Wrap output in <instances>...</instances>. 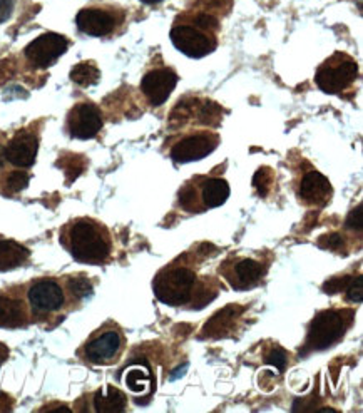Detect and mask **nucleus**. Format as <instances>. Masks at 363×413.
I'll return each instance as SVG.
<instances>
[{"mask_svg":"<svg viewBox=\"0 0 363 413\" xmlns=\"http://www.w3.org/2000/svg\"><path fill=\"white\" fill-rule=\"evenodd\" d=\"M358 76L357 62L347 57L345 54L337 52L332 59H328L320 69H318L315 81L327 94H340L348 89Z\"/></svg>","mask_w":363,"mask_h":413,"instance_id":"nucleus-5","label":"nucleus"},{"mask_svg":"<svg viewBox=\"0 0 363 413\" xmlns=\"http://www.w3.org/2000/svg\"><path fill=\"white\" fill-rule=\"evenodd\" d=\"M76 22L82 32L94 37L108 36L114 27V19L99 9H84L77 14Z\"/></svg>","mask_w":363,"mask_h":413,"instance_id":"nucleus-16","label":"nucleus"},{"mask_svg":"<svg viewBox=\"0 0 363 413\" xmlns=\"http://www.w3.org/2000/svg\"><path fill=\"white\" fill-rule=\"evenodd\" d=\"M352 315L345 312H337V310H327V312L318 313L310 323L307 335V348L312 352H322V350L330 348L347 332L350 325Z\"/></svg>","mask_w":363,"mask_h":413,"instance_id":"nucleus-4","label":"nucleus"},{"mask_svg":"<svg viewBox=\"0 0 363 413\" xmlns=\"http://www.w3.org/2000/svg\"><path fill=\"white\" fill-rule=\"evenodd\" d=\"M7 357H9V350H7V347H6V345L0 343V363L6 362Z\"/></svg>","mask_w":363,"mask_h":413,"instance_id":"nucleus-32","label":"nucleus"},{"mask_svg":"<svg viewBox=\"0 0 363 413\" xmlns=\"http://www.w3.org/2000/svg\"><path fill=\"white\" fill-rule=\"evenodd\" d=\"M149 380H151V377H149V370L146 368L139 367V365H134L131 367L128 372H126V387L129 388L131 392L134 393H139V392H146L148 390V385H149Z\"/></svg>","mask_w":363,"mask_h":413,"instance_id":"nucleus-22","label":"nucleus"},{"mask_svg":"<svg viewBox=\"0 0 363 413\" xmlns=\"http://www.w3.org/2000/svg\"><path fill=\"white\" fill-rule=\"evenodd\" d=\"M67 286H69L71 293L74 295L76 298H87V296L93 293V286H91V283L86 278H81V276L71 278L67 281Z\"/></svg>","mask_w":363,"mask_h":413,"instance_id":"nucleus-24","label":"nucleus"},{"mask_svg":"<svg viewBox=\"0 0 363 413\" xmlns=\"http://www.w3.org/2000/svg\"><path fill=\"white\" fill-rule=\"evenodd\" d=\"M141 2H144V4H158V2H161V0H141Z\"/></svg>","mask_w":363,"mask_h":413,"instance_id":"nucleus-34","label":"nucleus"},{"mask_svg":"<svg viewBox=\"0 0 363 413\" xmlns=\"http://www.w3.org/2000/svg\"><path fill=\"white\" fill-rule=\"evenodd\" d=\"M37 138L29 133H19L7 148H4L6 159L17 168H31L37 158Z\"/></svg>","mask_w":363,"mask_h":413,"instance_id":"nucleus-14","label":"nucleus"},{"mask_svg":"<svg viewBox=\"0 0 363 413\" xmlns=\"http://www.w3.org/2000/svg\"><path fill=\"white\" fill-rule=\"evenodd\" d=\"M4 159H6V154H4V148H2V146H0V168H2Z\"/></svg>","mask_w":363,"mask_h":413,"instance_id":"nucleus-33","label":"nucleus"},{"mask_svg":"<svg viewBox=\"0 0 363 413\" xmlns=\"http://www.w3.org/2000/svg\"><path fill=\"white\" fill-rule=\"evenodd\" d=\"M300 198L312 206H325L328 199L332 198V184L323 174L317 171H310L303 176L300 184Z\"/></svg>","mask_w":363,"mask_h":413,"instance_id":"nucleus-15","label":"nucleus"},{"mask_svg":"<svg viewBox=\"0 0 363 413\" xmlns=\"http://www.w3.org/2000/svg\"><path fill=\"white\" fill-rule=\"evenodd\" d=\"M273 183V171L270 168H261L258 169V173L255 174L253 179V186L258 189L260 196H266L268 194V189Z\"/></svg>","mask_w":363,"mask_h":413,"instance_id":"nucleus-23","label":"nucleus"},{"mask_svg":"<svg viewBox=\"0 0 363 413\" xmlns=\"http://www.w3.org/2000/svg\"><path fill=\"white\" fill-rule=\"evenodd\" d=\"M27 300L32 310L39 315H47L62 308L66 303L64 290L54 280H41L27 291Z\"/></svg>","mask_w":363,"mask_h":413,"instance_id":"nucleus-8","label":"nucleus"},{"mask_svg":"<svg viewBox=\"0 0 363 413\" xmlns=\"http://www.w3.org/2000/svg\"><path fill=\"white\" fill-rule=\"evenodd\" d=\"M29 186V176L26 173L22 171H16V173H11V176L7 178V188L11 189V191H22V189H26Z\"/></svg>","mask_w":363,"mask_h":413,"instance_id":"nucleus-27","label":"nucleus"},{"mask_svg":"<svg viewBox=\"0 0 363 413\" xmlns=\"http://www.w3.org/2000/svg\"><path fill=\"white\" fill-rule=\"evenodd\" d=\"M14 0H0V22H6L11 17Z\"/></svg>","mask_w":363,"mask_h":413,"instance_id":"nucleus-31","label":"nucleus"},{"mask_svg":"<svg viewBox=\"0 0 363 413\" xmlns=\"http://www.w3.org/2000/svg\"><path fill=\"white\" fill-rule=\"evenodd\" d=\"M198 188H200V191L186 184L179 191V204L185 211L201 213L213 210V208L225 204L230 198V184L221 178L201 179V184Z\"/></svg>","mask_w":363,"mask_h":413,"instance_id":"nucleus-3","label":"nucleus"},{"mask_svg":"<svg viewBox=\"0 0 363 413\" xmlns=\"http://www.w3.org/2000/svg\"><path fill=\"white\" fill-rule=\"evenodd\" d=\"M67 39L59 36V34L47 32L44 36L37 37L26 47V56L31 61L32 66L46 69L54 64L59 57L67 51Z\"/></svg>","mask_w":363,"mask_h":413,"instance_id":"nucleus-7","label":"nucleus"},{"mask_svg":"<svg viewBox=\"0 0 363 413\" xmlns=\"http://www.w3.org/2000/svg\"><path fill=\"white\" fill-rule=\"evenodd\" d=\"M196 26L200 29H216L218 27V21L210 14H200V16H196Z\"/></svg>","mask_w":363,"mask_h":413,"instance_id":"nucleus-30","label":"nucleus"},{"mask_svg":"<svg viewBox=\"0 0 363 413\" xmlns=\"http://www.w3.org/2000/svg\"><path fill=\"white\" fill-rule=\"evenodd\" d=\"M348 281H350V276H343L340 280H330L328 283L323 285V290L327 291V293H340L347 288Z\"/></svg>","mask_w":363,"mask_h":413,"instance_id":"nucleus-29","label":"nucleus"},{"mask_svg":"<svg viewBox=\"0 0 363 413\" xmlns=\"http://www.w3.org/2000/svg\"><path fill=\"white\" fill-rule=\"evenodd\" d=\"M67 126L72 138L93 139L103 128V118L99 109L93 104H77L69 113Z\"/></svg>","mask_w":363,"mask_h":413,"instance_id":"nucleus-11","label":"nucleus"},{"mask_svg":"<svg viewBox=\"0 0 363 413\" xmlns=\"http://www.w3.org/2000/svg\"><path fill=\"white\" fill-rule=\"evenodd\" d=\"M94 410L99 413L124 412L128 407V398L119 388L104 387L94 393Z\"/></svg>","mask_w":363,"mask_h":413,"instance_id":"nucleus-18","label":"nucleus"},{"mask_svg":"<svg viewBox=\"0 0 363 413\" xmlns=\"http://www.w3.org/2000/svg\"><path fill=\"white\" fill-rule=\"evenodd\" d=\"M99 77L101 72L98 66L93 64V62H81V64L74 66V69L71 71V79L74 81L77 86L82 87L98 84Z\"/></svg>","mask_w":363,"mask_h":413,"instance_id":"nucleus-21","label":"nucleus"},{"mask_svg":"<svg viewBox=\"0 0 363 413\" xmlns=\"http://www.w3.org/2000/svg\"><path fill=\"white\" fill-rule=\"evenodd\" d=\"M241 313H243L241 306H226L225 310L218 312L215 317L206 323V327L203 328V335H205V337H221V335H226L235 327L236 320L240 318Z\"/></svg>","mask_w":363,"mask_h":413,"instance_id":"nucleus-17","label":"nucleus"},{"mask_svg":"<svg viewBox=\"0 0 363 413\" xmlns=\"http://www.w3.org/2000/svg\"><path fill=\"white\" fill-rule=\"evenodd\" d=\"M223 275L235 290H250L263 278L265 268L260 261L250 260V258H238V260H231L225 263Z\"/></svg>","mask_w":363,"mask_h":413,"instance_id":"nucleus-9","label":"nucleus"},{"mask_svg":"<svg viewBox=\"0 0 363 413\" xmlns=\"http://www.w3.org/2000/svg\"><path fill=\"white\" fill-rule=\"evenodd\" d=\"M200 288L198 276L186 266L164 268L153 281V290L156 298L168 306H185L195 300Z\"/></svg>","mask_w":363,"mask_h":413,"instance_id":"nucleus-2","label":"nucleus"},{"mask_svg":"<svg viewBox=\"0 0 363 413\" xmlns=\"http://www.w3.org/2000/svg\"><path fill=\"white\" fill-rule=\"evenodd\" d=\"M362 218H363V216H362V204H358L355 210H353V211L350 213V215H348L345 226L348 228V230L362 231V226H363Z\"/></svg>","mask_w":363,"mask_h":413,"instance_id":"nucleus-28","label":"nucleus"},{"mask_svg":"<svg viewBox=\"0 0 363 413\" xmlns=\"http://www.w3.org/2000/svg\"><path fill=\"white\" fill-rule=\"evenodd\" d=\"M265 363H268V365H273L278 372H285V368H287V365H288V355L283 348L277 347V348L271 350L268 355H266Z\"/></svg>","mask_w":363,"mask_h":413,"instance_id":"nucleus-25","label":"nucleus"},{"mask_svg":"<svg viewBox=\"0 0 363 413\" xmlns=\"http://www.w3.org/2000/svg\"><path fill=\"white\" fill-rule=\"evenodd\" d=\"M178 84V76L171 69H156L148 72L141 81V89L151 106H161L169 99Z\"/></svg>","mask_w":363,"mask_h":413,"instance_id":"nucleus-13","label":"nucleus"},{"mask_svg":"<svg viewBox=\"0 0 363 413\" xmlns=\"http://www.w3.org/2000/svg\"><path fill=\"white\" fill-rule=\"evenodd\" d=\"M218 146V138L208 133H200L195 136H188L174 146L171 151V158L176 163L186 164L193 161H200L211 154Z\"/></svg>","mask_w":363,"mask_h":413,"instance_id":"nucleus-12","label":"nucleus"},{"mask_svg":"<svg viewBox=\"0 0 363 413\" xmlns=\"http://www.w3.org/2000/svg\"><path fill=\"white\" fill-rule=\"evenodd\" d=\"M121 350H123V335L118 330H106L86 345L84 355L91 363L108 365L119 357Z\"/></svg>","mask_w":363,"mask_h":413,"instance_id":"nucleus-10","label":"nucleus"},{"mask_svg":"<svg viewBox=\"0 0 363 413\" xmlns=\"http://www.w3.org/2000/svg\"><path fill=\"white\" fill-rule=\"evenodd\" d=\"M173 46L178 49L181 54L193 59H200L211 54L216 49V41L206 32H203L200 27L193 26H178L171 31Z\"/></svg>","mask_w":363,"mask_h":413,"instance_id":"nucleus-6","label":"nucleus"},{"mask_svg":"<svg viewBox=\"0 0 363 413\" xmlns=\"http://www.w3.org/2000/svg\"><path fill=\"white\" fill-rule=\"evenodd\" d=\"M27 322L24 305L11 296H0V328H21Z\"/></svg>","mask_w":363,"mask_h":413,"instance_id":"nucleus-19","label":"nucleus"},{"mask_svg":"<svg viewBox=\"0 0 363 413\" xmlns=\"http://www.w3.org/2000/svg\"><path fill=\"white\" fill-rule=\"evenodd\" d=\"M31 256V251L21 243L12 240L0 241V271H9L22 266Z\"/></svg>","mask_w":363,"mask_h":413,"instance_id":"nucleus-20","label":"nucleus"},{"mask_svg":"<svg viewBox=\"0 0 363 413\" xmlns=\"http://www.w3.org/2000/svg\"><path fill=\"white\" fill-rule=\"evenodd\" d=\"M69 251L74 260L87 265H101L111 255L108 231L91 220L76 221L69 230Z\"/></svg>","mask_w":363,"mask_h":413,"instance_id":"nucleus-1","label":"nucleus"},{"mask_svg":"<svg viewBox=\"0 0 363 413\" xmlns=\"http://www.w3.org/2000/svg\"><path fill=\"white\" fill-rule=\"evenodd\" d=\"M345 291L348 300L353 301V303H360L363 300V281L360 276H358V278H350Z\"/></svg>","mask_w":363,"mask_h":413,"instance_id":"nucleus-26","label":"nucleus"}]
</instances>
